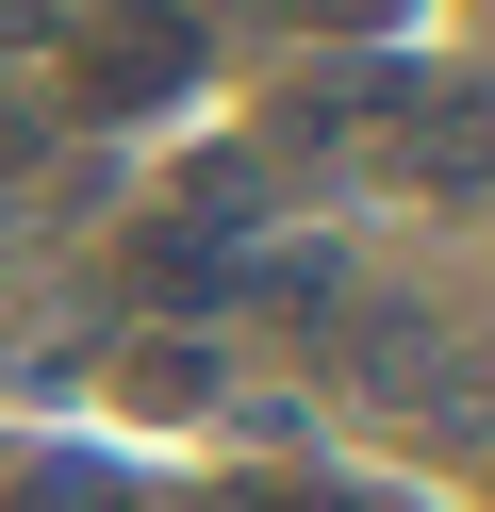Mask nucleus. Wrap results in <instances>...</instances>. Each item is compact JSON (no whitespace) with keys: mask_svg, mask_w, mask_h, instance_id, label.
<instances>
[{"mask_svg":"<svg viewBox=\"0 0 495 512\" xmlns=\"http://www.w3.org/2000/svg\"><path fill=\"white\" fill-rule=\"evenodd\" d=\"M198 83V0H99V17H66V100L83 116H149Z\"/></svg>","mask_w":495,"mask_h":512,"instance_id":"obj_1","label":"nucleus"},{"mask_svg":"<svg viewBox=\"0 0 495 512\" xmlns=\"http://www.w3.org/2000/svg\"><path fill=\"white\" fill-rule=\"evenodd\" d=\"M314 17H396V0H314Z\"/></svg>","mask_w":495,"mask_h":512,"instance_id":"obj_4","label":"nucleus"},{"mask_svg":"<svg viewBox=\"0 0 495 512\" xmlns=\"http://www.w3.org/2000/svg\"><path fill=\"white\" fill-rule=\"evenodd\" d=\"M116 397H149V413L215 397V347H132V364H116Z\"/></svg>","mask_w":495,"mask_h":512,"instance_id":"obj_3","label":"nucleus"},{"mask_svg":"<svg viewBox=\"0 0 495 512\" xmlns=\"http://www.w3.org/2000/svg\"><path fill=\"white\" fill-rule=\"evenodd\" d=\"M396 116H413V182H446V199L495 182V83H462V100H396Z\"/></svg>","mask_w":495,"mask_h":512,"instance_id":"obj_2","label":"nucleus"}]
</instances>
